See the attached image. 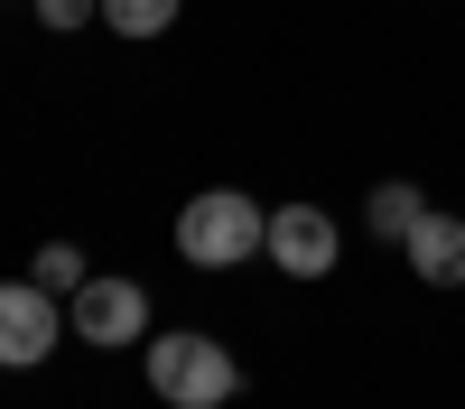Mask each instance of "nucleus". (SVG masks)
<instances>
[{
    "label": "nucleus",
    "mask_w": 465,
    "mask_h": 409,
    "mask_svg": "<svg viewBox=\"0 0 465 409\" xmlns=\"http://www.w3.org/2000/svg\"><path fill=\"white\" fill-rule=\"evenodd\" d=\"M252 251H270V214L242 186H205L177 205V260L186 270H242Z\"/></svg>",
    "instance_id": "f257e3e1"
},
{
    "label": "nucleus",
    "mask_w": 465,
    "mask_h": 409,
    "mask_svg": "<svg viewBox=\"0 0 465 409\" xmlns=\"http://www.w3.org/2000/svg\"><path fill=\"white\" fill-rule=\"evenodd\" d=\"M149 391H159L168 409H223L232 391H242V363H232L214 335H149Z\"/></svg>",
    "instance_id": "f03ea898"
},
{
    "label": "nucleus",
    "mask_w": 465,
    "mask_h": 409,
    "mask_svg": "<svg viewBox=\"0 0 465 409\" xmlns=\"http://www.w3.org/2000/svg\"><path fill=\"white\" fill-rule=\"evenodd\" d=\"M56 335H74L56 288H37V279H0V363H10V372H37V363L56 354Z\"/></svg>",
    "instance_id": "7ed1b4c3"
},
{
    "label": "nucleus",
    "mask_w": 465,
    "mask_h": 409,
    "mask_svg": "<svg viewBox=\"0 0 465 409\" xmlns=\"http://www.w3.org/2000/svg\"><path fill=\"white\" fill-rule=\"evenodd\" d=\"M65 326L84 335V345L122 354V345H140V335H149V288H140V279H84V288L65 297Z\"/></svg>",
    "instance_id": "20e7f679"
},
{
    "label": "nucleus",
    "mask_w": 465,
    "mask_h": 409,
    "mask_svg": "<svg viewBox=\"0 0 465 409\" xmlns=\"http://www.w3.org/2000/svg\"><path fill=\"white\" fill-rule=\"evenodd\" d=\"M335 214L326 205H280V214H270V260H280V270L289 279H326L335 270Z\"/></svg>",
    "instance_id": "39448f33"
},
{
    "label": "nucleus",
    "mask_w": 465,
    "mask_h": 409,
    "mask_svg": "<svg viewBox=\"0 0 465 409\" xmlns=\"http://www.w3.org/2000/svg\"><path fill=\"white\" fill-rule=\"evenodd\" d=\"M401 251H410V270L429 279V288H465V214H438V205H429V214L410 223Z\"/></svg>",
    "instance_id": "423d86ee"
},
{
    "label": "nucleus",
    "mask_w": 465,
    "mask_h": 409,
    "mask_svg": "<svg viewBox=\"0 0 465 409\" xmlns=\"http://www.w3.org/2000/svg\"><path fill=\"white\" fill-rule=\"evenodd\" d=\"M363 214H372V233H381V242H410V223L429 214V196L391 177V186H372V205H363Z\"/></svg>",
    "instance_id": "0eeeda50"
},
{
    "label": "nucleus",
    "mask_w": 465,
    "mask_h": 409,
    "mask_svg": "<svg viewBox=\"0 0 465 409\" xmlns=\"http://www.w3.org/2000/svg\"><path fill=\"white\" fill-rule=\"evenodd\" d=\"M177 10H186V0H103V28L112 37H159Z\"/></svg>",
    "instance_id": "6e6552de"
},
{
    "label": "nucleus",
    "mask_w": 465,
    "mask_h": 409,
    "mask_svg": "<svg viewBox=\"0 0 465 409\" xmlns=\"http://www.w3.org/2000/svg\"><path fill=\"white\" fill-rule=\"evenodd\" d=\"M28 279H37V288H56V297H74L94 270H84V251H74V242H37V270H28Z\"/></svg>",
    "instance_id": "1a4fd4ad"
},
{
    "label": "nucleus",
    "mask_w": 465,
    "mask_h": 409,
    "mask_svg": "<svg viewBox=\"0 0 465 409\" xmlns=\"http://www.w3.org/2000/svg\"><path fill=\"white\" fill-rule=\"evenodd\" d=\"M37 19L65 37V28H94V19H103V0H37Z\"/></svg>",
    "instance_id": "9d476101"
}]
</instances>
